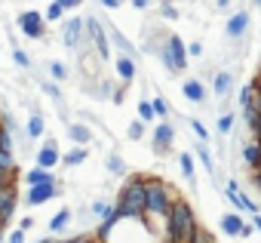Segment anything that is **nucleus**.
Returning a JSON list of instances; mask_svg holds the SVG:
<instances>
[{
    "label": "nucleus",
    "instance_id": "12",
    "mask_svg": "<svg viewBox=\"0 0 261 243\" xmlns=\"http://www.w3.org/2000/svg\"><path fill=\"white\" fill-rule=\"evenodd\" d=\"M34 163L43 166V169H56L62 163V151H59V142L56 139H46L37 151H34Z\"/></svg>",
    "mask_w": 261,
    "mask_h": 243
},
{
    "label": "nucleus",
    "instance_id": "5",
    "mask_svg": "<svg viewBox=\"0 0 261 243\" xmlns=\"http://www.w3.org/2000/svg\"><path fill=\"white\" fill-rule=\"evenodd\" d=\"M83 28H86V43L95 50L98 62H111V37H108V25L98 16H83Z\"/></svg>",
    "mask_w": 261,
    "mask_h": 243
},
{
    "label": "nucleus",
    "instance_id": "15",
    "mask_svg": "<svg viewBox=\"0 0 261 243\" xmlns=\"http://www.w3.org/2000/svg\"><path fill=\"white\" fill-rule=\"evenodd\" d=\"M181 95H185L188 102H194V105H206V99H209V89L203 86V80H197V77H188V80H181Z\"/></svg>",
    "mask_w": 261,
    "mask_h": 243
},
{
    "label": "nucleus",
    "instance_id": "17",
    "mask_svg": "<svg viewBox=\"0 0 261 243\" xmlns=\"http://www.w3.org/2000/svg\"><path fill=\"white\" fill-rule=\"evenodd\" d=\"M114 74L120 77V83H126V86H129V83L136 80V74H139V68H136V59L120 53V56L114 59Z\"/></svg>",
    "mask_w": 261,
    "mask_h": 243
},
{
    "label": "nucleus",
    "instance_id": "47",
    "mask_svg": "<svg viewBox=\"0 0 261 243\" xmlns=\"http://www.w3.org/2000/svg\"><path fill=\"white\" fill-rule=\"evenodd\" d=\"M98 4H101V7H105L108 13H114V10H120V7L126 4V0H98Z\"/></svg>",
    "mask_w": 261,
    "mask_h": 243
},
{
    "label": "nucleus",
    "instance_id": "3",
    "mask_svg": "<svg viewBox=\"0 0 261 243\" xmlns=\"http://www.w3.org/2000/svg\"><path fill=\"white\" fill-rule=\"evenodd\" d=\"M172 231H175V237H178V243H191V237H194V231H197V212H194V206L188 203V197H175L172 200V209H169V215L163 218Z\"/></svg>",
    "mask_w": 261,
    "mask_h": 243
},
{
    "label": "nucleus",
    "instance_id": "53",
    "mask_svg": "<svg viewBox=\"0 0 261 243\" xmlns=\"http://www.w3.org/2000/svg\"><path fill=\"white\" fill-rule=\"evenodd\" d=\"M59 4L65 7V13H74V10L80 7V4H77V0H59Z\"/></svg>",
    "mask_w": 261,
    "mask_h": 243
},
{
    "label": "nucleus",
    "instance_id": "50",
    "mask_svg": "<svg viewBox=\"0 0 261 243\" xmlns=\"http://www.w3.org/2000/svg\"><path fill=\"white\" fill-rule=\"evenodd\" d=\"M34 225H37V222H34V215H22V218H19V228H22V231H31Z\"/></svg>",
    "mask_w": 261,
    "mask_h": 243
},
{
    "label": "nucleus",
    "instance_id": "24",
    "mask_svg": "<svg viewBox=\"0 0 261 243\" xmlns=\"http://www.w3.org/2000/svg\"><path fill=\"white\" fill-rule=\"evenodd\" d=\"M71 218H74V212H71L68 206H65V209H59V212L49 218V225H46V228H49V234H53V237H62V234H65V228L71 225Z\"/></svg>",
    "mask_w": 261,
    "mask_h": 243
},
{
    "label": "nucleus",
    "instance_id": "39",
    "mask_svg": "<svg viewBox=\"0 0 261 243\" xmlns=\"http://www.w3.org/2000/svg\"><path fill=\"white\" fill-rule=\"evenodd\" d=\"M49 74H53V80H56V83H65L71 71H68V65H65V62H49Z\"/></svg>",
    "mask_w": 261,
    "mask_h": 243
},
{
    "label": "nucleus",
    "instance_id": "8",
    "mask_svg": "<svg viewBox=\"0 0 261 243\" xmlns=\"http://www.w3.org/2000/svg\"><path fill=\"white\" fill-rule=\"evenodd\" d=\"M16 25H19V31L28 37V40H40L43 34H46V16L40 13V10H22L19 16H16Z\"/></svg>",
    "mask_w": 261,
    "mask_h": 243
},
{
    "label": "nucleus",
    "instance_id": "51",
    "mask_svg": "<svg viewBox=\"0 0 261 243\" xmlns=\"http://www.w3.org/2000/svg\"><path fill=\"white\" fill-rule=\"evenodd\" d=\"M252 234H255V225H252V222H246V225H243V231H240V240H249Z\"/></svg>",
    "mask_w": 261,
    "mask_h": 243
},
{
    "label": "nucleus",
    "instance_id": "45",
    "mask_svg": "<svg viewBox=\"0 0 261 243\" xmlns=\"http://www.w3.org/2000/svg\"><path fill=\"white\" fill-rule=\"evenodd\" d=\"M4 185H19V173H13V169H0V188Z\"/></svg>",
    "mask_w": 261,
    "mask_h": 243
},
{
    "label": "nucleus",
    "instance_id": "48",
    "mask_svg": "<svg viewBox=\"0 0 261 243\" xmlns=\"http://www.w3.org/2000/svg\"><path fill=\"white\" fill-rule=\"evenodd\" d=\"M25 234H28V231H22V228H16V231H13V234L7 237V243H25Z\"/></svg>",
    "mask_w": 261,
    "mask_h": 243
},
{
    "label": "nucleus",
    "instance_id": "10",
    "mask_svg": "<svg viewBox=\"0 0 261 243\" xmlns=\"http://www.w3.org/2000/svg\"><path fill=\"white\" fill-rule=\"evenodd\" d=\"M224 197H227V203L237 209V212H249V215H255V212H261V206L240 188V182L237 179H230L227 185H224Z\"/></svg>",
    "mask_w": 261,
    "mask_h": 243
},
{
    "label": "nucleus",
    "instance_id": "25",
    "mask_svg": "<svg viewBox=\"0 0 261 243\" xmlns=\"http://www.w3.org/2000/svg\"><path fill=\"white\" fill-rule=\"evenodd\" d=\"M43 133H46V120H43V114H40V111L34 108V111H31V117H28V127H25V136H28V139L34 142V139H40Z\"/></svg>",
    "mask_w": 261,
    "mask_h": 243
},
{
    "label": "nucleus",
    "instance_id": "16",
    "mask_svg": "<svg viewBox=\"0 0 261 243\" xmlns=\"http://www.w3.org/2000/svg\"><path fill=\"white\" fill-rule=\"evenodd\" d=\"M120 218H123V215L117 212V206H111V212H108V215H101V218H98V225H95V231H92V234H95V240H98V243H108V237L114 234V228L120 225Z\"/></svg>",
    "mask_w": 261,
    "mask_h": 243
},
{
    "label": "nucleus",
    "instance_id": "18",
    "mask_svg": "<svg viewBox=\"0 0 261 243\" xmlns=\"http://www.w3.org/2000/svg\"><path fill=\"white\" fill-rule=\"evenodd\" d=\"M194 157L206 166V173L212 176V179H218V166H215V157H212V148H209V142H197L194 145Z\"/></svg>",
    "mask_w": 261,
    "mask_h": 243
},
{
    "label": "nucleus",
    "instance_id": "43",
    "mask_svg": "<svg viewBox=\"0 0 261 243\" xmlns=\"http://www.w3.org/2000/svg\"><path fill=\"white\" fill-rule=\"evenodd\" d=\"M13 62H16L19 68H31V56H28L22 46H16V50H13Z\"/></svg>",
    "mask_w": 261,
    "mask_h": 243
},
{
    "label": "nucleus",
    "instance_id": "30",
    "mask_svg": "<svg viewBox=\"0 0 261 243\" xmlns=\"http://www.w3.org/2000/svg\"><path fill=\"white\" fill-rule=\"evenodd\" d=\"M40 92H43V95H49L56 105H62V102H65V92H62V86H59L56 80H40Z\"/></svg>",
    "mask_w": 261,
    "mask_h": 243
},
{
    "label": "nucleus",
    "instance_id": "38",
    "mask_svg": "<svg viewBox=\"0 0 261 243\" xmlns=\"http://www.w3.org/2000/svg\"><path fill=\"white\" fill-rule=\"evenodd\" d=\"M43 16H46V22H62L65 19V7L59 4V0H53V4L43 10Z\"/></svg>",
    "mask_w": 261,
    "mask_h": 243
},
{
    "label": "nucleus",
    "instance_id": "44",
    "mask_svg": "<svg viewBox=\"0 0 261 243\" xmlns=\"http://www.w3.org/2000/svg\"><path fill=\"white\" fill-rule=\"evenodd\" d=\"M65 243H98V240H95V234H89V231H80V234H71V237H65Z\"/></svg>",
    "mask_w": 261,
    "mask_h": 243
},
{
    "label": "nucleus",
    "instance_id": "20",
    "mask_svg": "<svg viewBox=\"0 0 261 243\" xmlns=\"http://www.w3.org/2000/svg\"><path fill=\"white\" fill-rule=\"evenodd\" d=\"M178 169H181V179L188 182V188L197 191V173H194V154L191 151H181L178 154Z\"/></svg>",
    "mask_w": 261,
    "mask_h": 243
},
{
    "label": "nucleus",
    "instance_id": "23",
    "mask_svg": "<svg viewBox=\"0 0 261 243\" xmlns=\"http://www.w3.org/2000/svg\"><path fill=\"white\" fill-rule=\"evenodd\" d=\"M86 160H89V145H74V148H68L62 154V163L65 166H83Z\"/></svg>",
    "mask_w": 261,
    "mask_h": 243
},
{
    "label": "nucleus",
    "instance_id": "36",
    "mask_svg": "<svg viewBox=\"0 0 261 243\" xmlns=\"http://www.w3.org/2000/svg\"><path fill=\"white\" fill-rule=\"evenodd\" d=\"M237 105H240V108H249V105H255V83H246V86L237 92Z\"/></svg>",
    "mask_w": 261,
    "mask_h": 243
},
{
    "label": "nucleus",
    "instance_id": "33",
    "mask_svg": "<svg viewBox=\"0 0 261 243\" xmlns=\"http://www.w3.org/2000/svg\"><path fill=\"white\" fill-rule=\"evenodd\" d=\"M151 105H154V114H157V120H166V117H172V105H169V99H166V95H154V99H151Z\"/></svg>",
    "mask_w": 261,
    "mask_h": 243
},
{
    "label": "nucleus",
    "instance_id": "49",
    "mask_svg": "<svg viewBox=\"0 0 261 243\" xmlns=\"http://www.w3.org/2000/svg\"><path fill=\"white\" fill-rule=\"evenodd\" d=\"M129 7H133L136 13H145V10L151 7V0H129Z\"/></svg>",
    "mask_w": 261,
    "mask_h": 243
},
{
    "label": "nucleus",
    "instance_id": "42",
    "mask_svg": "<svg viewBox=\"0 0 261 243\" xmlns=\"http://www.w3.org/2000/svg\"><path fill=\"white\" fill-rule=\"evenodd\" d=\"M191 243H215V234H212L209 228H203V225H197V231H194V237H191Z\"/></svg>",
    "mask_w": 261,
    "mask_h": 243
},
{
    "label": "nucleus",
    "instance_id": "56",
    "mask_svg": "<svg viewBox=\"0 0 261 243\" xmlns=\"http://www.w3.org/2000/svg\"><path fill=\"white\" fill-rule=\"evenodd\" d=\"M56 237H40V240H34V243H53Z\"/></svg>",
    "mask_w": 261,
    "mask_h": 243
},
{
    "label": "nucleus",
    "instance_id": "55",
    "mask_svg": "<svg viewBox=\"0 0 261 243\" xmlns=\"http://www.w3.org/2000/svg\"><path fill=\"white\" fill-rule=\"evenodd\" d=\"M252 225H255V231L261 234V212H255V215H252Z\"/></svg>",
    "mask_w": 261,
    "mask_h": 243
},
{
    "label": "nucleus",
    "instance_id": "61",
    "mask_svg": "<svg viewBox=\"0 0 261 243\" xmlns=\"http://www.w3.org/2000/svg\"><path fill=\"white\" fill-rule=\"evenodd\" d=\"M0 114H4V111H0Z\"/></svg>",
    "mask_w": 261,
    "mask_h": 243
},
{
    "label": "nucleus",
    "instance_id": "41",
    "mask_svg": "<svg viewBox=\"0 0 261 243\" xmlns=\"http://www.w3.org/2000/svg\"><path fill=\"white\" fill-rule=\"evenodd\" d=\"M139 117L145 120V124H154V120H157V114H154V105H151V99H142V102H139Z\"/></svg>",
    "mask_w": 261,
    "mask_h": 243
},
{
    "label": "nucleus",
    "instance_id": "62",
    "mask_svg": "<svg viewBox=\"0 0 261 243\" xmlns=\"http://www.w3.org/2000/svg\"><path fill=\"white\" fill-rule=\"evenodd\" d=\"M258 173H261V169H258Z\"/></svg>",
    "mask_w": 261,
    "mask_h": 243
},
{
    "label": "nucleus",
    "instance_id": "6",
    "mask_svg": "<svg viewBox=\"0 0 261 243\" xmlns=\"http://www.w3.org/2000/svg\"><path fill=\"white\" fill-rule=\"evenodd\" d=\"M175 124L166 117V120H157L154 124V130H151V151L157 154V157H166L169 151H172V145H175Z\"/></svg>",
    "mask_w": 261,
    "mask_h": 243
},
{
    "label": "nucleus",
    "instance_id": "22",
    "mask_svg": "<svg viewBox=\"0 0 261 243\" xmlns=\"http://www.w3.org/2000/svg\"><path fill=\"white\" fill-rule=\"evenodd\" d=\"M108 37H111V43L123 53V56H133V59H139V50L133 46V43H129L126 40V34L120 31V28H114V25H108Z\"/></svg>",
    "mask_w": 261,
    "mask_h": 243
},
{
    "label": "nucleus",
    "instance_id": "21",
    "mask_svg": "<svg viewBox=\"0 0 261 243\" xmlns=\"http://www.w3.org/2000/svg\"><path fill=\"white\" fill-rule=\"evenodd\" d=\"M243 225H246V218H243L240 212H224V215L218 218V228H221V231H224L227 237H240Z\"/></svg>",
    "mask_w": 261,
    "mask_h": 243
},
{
    "label": "nucleus",
    "instance_id": "19",
    "mask_svg": "<svg viewBox=\"0 0 261 243\" xmlns=\"http://www.w3.org/2000/svg\"><path fill=\"white\" fill-rule=\"evenodd\" d=\"M22 182H25V188H31V185H46V182H59V179H56L53 169H43V166L34 163V166L22 176Z\"/></svg>",
    "mask_w": 261,
    "mask_h": 243
},
{
    "label": "nucleus",
    "instance_id": "37",
    "mask_svg": "<svg viewBox=\"0 0 261 243\" xmlns=\"http://www.w3.org/2000/svg\"><path fill=\"white\" fill-rule=\"evenodd\" d=\"M111 206H114L111 200H105V197H95V200L89 203V212H92L95 218H101V215H108V212H111Z\"/></svg>",
    "mask_w": 261,
    "mask_h": 243
},
{
    "label": "nucleus",
    "instance_id": "7",
    "mask_svg": "<svg viewBox=\"0 0 261 243\" xmlns=\"http://www.w3.org/2000/svg\"><path fill=\"white\" fill-rule=\"evenodd\" d=\"M62 194H65L62 182L31 185V188H25V206H28V209H40V206H46L49 200H56V197H62Z\"/></svg>",
    "mask_w": 261,
    "mask_h": 243
},
{
    "label": "nucleus",
    "instance_id": "9",
    "mask_svg": "<svg viewBox=\"0 0 261 243\" xmlns=\"http://www.w3.org/2000/svg\"><path fill=\"white\" fill-rule=\"evenodd\" d=\"M62 46L65 50H80V46H89L86 43V28H83V16H71L62 22Z\"/></svg>",
    "mask_w": 261,
    "mask_h": 243
},
{
    "label": "nucleus",
    "instance_id": "52",
    "mask_svg": "<svg viewBox=\"0 0 261 243\" xmlns=\"http://www.w3.org/2000/svg\"><path fill=\"white\" fill-rule=\"evenodd\" d=\"M230 4H233V0H215V10L218 13H230Z\"/></svg>",
    "mask_w": 261,
    "mask_h": 243
},
{
    "label": "nucleus",
    "instance_id": "58",
    "mask_svg": "<svg viewBox=\"0 0 261 243\" xmlns=\"http://www.w3.org/2000/svg\"><path fill=\"white\" fill-rule=\"evenodd\" d=\"M252 4H255V7H258V10H261V0H252Z\"/></svg>",
    "mask_w": 261,
    "mask_h": 243
},
{
    "label": "nucleus",
    "instance_id": "54",
    "mask_svg": "<svg viewBox=\"0 0 261 243\" xmlns=\"http://www.w3.org/2000/svg\"><path fill=\"white\" fill-rule=\"evenodd\" d=\"M252 188L261 194V173H252Z\"/></svg>",
    "mask_w": 261,
    "mask_h": 243
},
{
    "label": "nucleus",
    "instance_id": "28",
    "mask_svg": "<svg viewBox=\"0 0 261 243\" xmlns=\"http://www.w3.org/2000/svg\"><path fill=\"white\" fill-rule=\"evenodd\" d=\"M68 136H71L74 145H92V130L86 124H71L68 127Z\"/></svg>",
    "mask_w": 261,
    "mask_h": 243
},
{
    "label": "nucleus",
    "instance_id": "60",
    "mask_svg": "<svg viewBox=\"0 0 261 243\" xmlns=\"http://www.w3.org/2000/svg\"><path fill=\"white\" fill-rule=\"evenodd\" d=\"M95 4H98V0H95Z\"/></svg>",
    "mask_w": 261,
    "mask_h": 243
},
{
    "label": "nucleus",
    "instance_id": "1",
    "mask_svg": "<svg viewBox=\"0 0 261 243\" xmlns=\"http://www.w3.org/2000/svg\"><path fill=\"white\" fill-rule=\"evenodd\" d=\"M117 212L123 218H148V197H145V176H126L117 200Z\"/></svg>",
    "mask_w": 261,
    "mask_h": 243
},
{
    "label": "nucleus",
    "instance_id": "27",
    "mask_svg": "<svg viewBox=\"0 0 261 243\" xmlns=\"http://www.w3.org/2000/svg\"><path fill=\"white\" fill-rule=\"evenodd\" d=\"M243 163H246L252 173L261 169V145H258V142H249V145L243 148Z\"/></svg>",
    "mask_w": 261,
    "mask_h": 243
},
{
    "label": "nucleus",
    "instance_id": "59",
    "mask_svg": "<svg viewBox=\"0 0 261 243\" xmlns=\"http://www.w3.org/2000/svg\"><path fill=\"white\" fill-rule=\"evenodd\" d=\"M77 4H80V7H83V4H86V0H77Z\"/></svg>",
    "mask_w": 261,
    "mask_h": 243
},
{
    "label": "nucleus",
    "instance_id": "34",
    "mask_svg": "<svg viewBox=\"0 0 261 243\" xmlns=\"http://www.w3.org/2000/svg\"><path fill=\"white\" fill-rule=\"evenodd\" d=\"M188 127L194 130V136H197L200 142H212V130H206V124H203V120H197V117H188Z\"/></svg>",
    "mask_w": 261,
    "mask_h": 243
},
{
    "label": "nucleus",
    "instance_id": "57",
    "mask_svg": "<svg viewBox=\"0 0 261 243\" xmlns=\"http://www.w3.org/2000/svg\"><path fill=\"white\" fill-rule=\"evenodd\" d=\"M0 231H7V225H4V218H0Z\"/></svg>",
    "mask_w": 261,
    "mask_h": 243
},
{
    "label": "nucleus",
    "instance_id": "4",
    "mask_svg": "<svg viewBox=\"0 0 261 243\" xmlns=\"http://www.w3.org/2000/svg\"><path fill=\"white\" fill-rule=\"evenodd\" d=\"M157 59L160 65L169 71V74H185L188 71V43L178 37V34H169L160 46H157Z\"/></svg>",
    "mask_w": 261,
    "mask_h": 243
},
{
    "label": "nucleus",
    "instance_id": "35",
    "mask_svg": "<svg viewBox=\"0 0 261 243\" xmlns=\"http://www.w3.org/2000/svg\"><path fill=\"white\" fill-rule=\"evenodd\" d=\"M160 19H166V22H178V19H181V10L172 4V0H160Z\"/></svg>",
    "mask_w": 261,
    "mask_h": 243
},
{
    "label": "nucleus",
    "instance_id": "32",
    "mask_svg": "<svg viewBox=\"0 0 261 243\" xmlns=\"http://www.w3.org/2000/svg\"><path fill=\"white\" fill-rule=\"evenodd\" d=\"M0 169H13L19 173V154L13 148H0Z\"/></svg>",
    "mask_w": 261,
    "mask_h": 243
},
{
    "label": "nucleus",
    "instance_id": "29",
    "mask_svg": "<svg viewBox=\"0 0 261 243\" xmlns=\"http://www.w3.org/2000/svg\"><path fill=\"white\" fill-rule=\"evenodd\" d=\"M233 127H237V114H233V111H221L218 124H215V133H218V136H230Z\"/></svg>",
    "mask_w": 261,
    "mask_h": 243
},
{
    "label": "nucleus",
    "instance_id": "13",
    "mask_svg": "<svg viewBox=\"0 0 261 243\" xmlns=\"http://www.w3.org/2000/svg\"><path fill=\"white\" fill-rule=\"evenodd\" d=\"M19 209V185H4L0 188V218H4V225L13 222Z\"/></svg>",
    "mask_w": 261,
    "mask_h": 243
},
{
    "label": "nucleus",
    "instance_id": "40",
    "mask_svg": "<svg viewBox=\"0 0 261 243\" xmlns=\"http://www.w3.org/2000/svg\"><path fill=\"white\" fill-rule=\"evenodd\" d=\"M0 148H13L16 151V136H13V130L0 120Z\"/></svg>",
    "mask_w": 261,
    "mask_h": 243
},
{
    "label": "nucleus",
    "instance_id": "46",
    "mask_svg": "<svg viewBox=\"0 0 261 243\" xmlns=\"http://www.w3.org/2000/svg\"><path fill=\"white\" fill-rule=\"evenodd\" d=\"M203 50H206V46H203L200 40H194V43H188V56H191V59H200V56H203Z\"/></svg>",
    "mask_w": 261,
    "mask_h": 243
},
{
    "label": "nucleus",
    "instance_id": "2",
    "mask_svg": "<svg viewBox=\"0 0 261 243\" xmlns=\"http://www.w3.org/2000/svg\"><path fill=\"white\" fill-rule=\"evenodd\" d=\"M145 197H148V218H166L169 209H172V200L178 197V191L166 182V179H157V176H145Z\"/></svg>",
    "mask_w": 261,
    "mask_h": 243
},
{
    "label": "nucleus",
    "instance_id": "31",
    "mask_svg": "<svg viewBox=\"0 0 261 243\" xmlns=\"http://www.w3.org/2000/svg\"><path fill=\"white\" fill-rule=\"evenodd\" d=\"M145 133H148V124H145L142 117H136L133 124H129V130H126V139H129V142H142Z\"/></svg>",
    "mask_w": 261,
    "mask_h": 243
},
{
    "label": "nucleus",
    "instance_id": "14",
    "mask_svg": "<svg viewBox=\"0 0 261 243\" xmlns=\"http://www.w3.org/2000/svg\"><path fill=\"white\" fill-rule=\"evenodd\" d=\"M233 86H237L233 71L224 68V71H215V74H212V95H215V99H230Z\"/></svg>",
    "mask_w": 261,
    "mask_h": 243
},
{
    "label": "nucleus",
    "instance_id": "26",
    "mask_svg": "<svg viewBox=\"0 0 261 243\" xmlns=\"http://www.w3.org/2000/svg\"><path fill=\"white\" fill-rule=\"evenodd\" d=\"M105 166H108V173H111L114 179H126V176H129V166H126V160H123L117 151H111V154L105 157Z\"/></svg>",
    "mask_w": 261,
    "mask_h": 243
},
{
    "label": "nucleus",
    "instance_id": "11",
    "mask_svg": "<svg viewBox=\"0 0 261 243\" xmlns=\"http://www.w3.org/2000/svg\"><path fill=\"white\" fill-rule=\"evenodd\" d=\"M252 28V13L249 10H237L227 16V25H224V37L227 40H243Z\"/></svg>",
    "mask_w": 261,
    "mask_h": 243
}]
</instances>
